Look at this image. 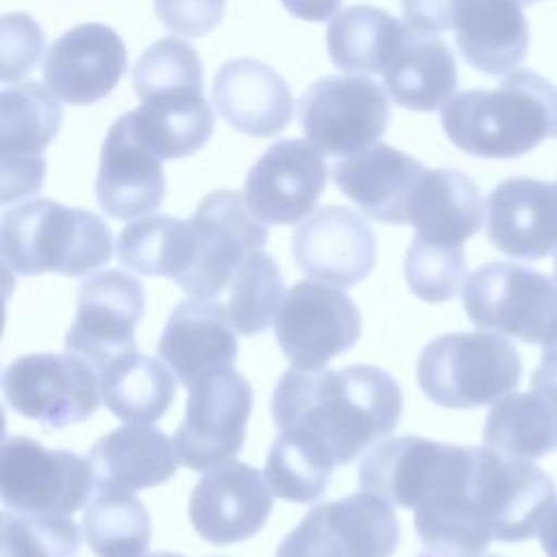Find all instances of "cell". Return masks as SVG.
Wrapping results in <instances>:
<instances>
[{"instance_id":"6da1fadb","label":"cell","mask_w":557,"mask_h":557,"mask_svg":"<svg viewBox=\"0 0 557 557\" xmlns=\"http://www.w3.org/2000/svg\"><path fill=\"white\" fill-rule=\"evenodd\" d=\"M403 413V392L376 366L355 363L339 370H298L281 374L272 394L276 426L298 429L320 442L337 466L355 461L387 437Z\"/></svg>"},{"instance_id":"7a4b0ae2","label":"cell","mask_w":557,"mask_h":557,"mask_svg":"<svg viewBox=\"0 0 557 557\" xmlns=\"http://www.w3.org/2000/svg\"><path fill=\"white\" fill-rule=\"evenodd\" d=\"M442 128L470 157H522L557 139V87L537 72L513 70L494 89L455 94L442 107Z\"/></svg>"},{"instance_id":"3957f363","label":"cell","mask_w":557,"mask_h":557,"mask_svg":"<svg viewBox=\"0 0 557 557\" xmlns=\"http://www.w3.org/2000/svg\"><path fill=\"white\" fill-rule=\"evenodd\" d=\"M4 265L17 276H87L111 261V228L91 211L35 198L7 209L0 224Z\"/></svg>"},{"instance_id":"277c9868","label":"cell","mask_w":557,"mask_h":557,"mask_svg":"<svg viewBox=\"0 0 557 557\" xmlns=\"http://www.w3.org/2000/svg\"><path fill=\"white\" fill-rule=\"evenodd\" d=\"M522 374L516 346L500 333H446L418 357V383L429 400L448 409H472L511 394Z\"/></svg>"},{"instance_id":"5b68a950","label":"cell","mask_w":557,"mask_h":557,"mask_svg":"<svg viewBox=\"0 0 557 557\" xmlns=\"http://www.w3.org/2000/svg\"><path fill=\"white\" fill-rule=\"evenodd\" d=\"M463 309L479 329L542 346V363L557 361V285L542 272L490 261L463 283Z\"/></svg>"},{"instance_id":"8992f818","label":"cell","mask_w":557,"mask_h":557,"mask_svg":"<svg viewBox=\"0 0 557 557\" xmlns=\"http://www.w3.org/2000/svg\"><path fill=\"white\" fill-rule=\"evenodd\" d=\"M398 540L392 505L361 490L311 507L281 540L274 557H392Z\"/></svg>"},{"instance_id":"52a82bcc","label":"cell","mask_w":557,"mask_h":557,"mask_svg":"<svg viewBox=\"0 0 557 557\" xmlns=\"http://www.w3.org/2000/svg\"><path fill=\"white\" fill-rule=\"evenodd\" d=\"M300 126L322 154L352 157L374 146L389 122L383 85L366 74L324 76L298 102Z\"/></svg>"},{"instance_id":"ba28073f","label":"cell","mask_w":557,"mask_h":557,"mask_svg":"<svg viewBox=\"0 0 557 557\" xmlns=\"http://www.w3.org/2000/svg\"><path fill=\"white\" fill-rule=\"evenodd\" d=\"M94 468L72 450H48L41 442L13 435L2 444L0 492L7 509L72 516L94 490Z\"/></svg>"},{"instance_id":"9c48e42d","label":"cell","mask_w":557,"mask_h":557,"mask_svg":"<svg viewBox=\"0 0 557 557\" xmlns=\"http://www.w3.org/2000/svg\"><path fill=\"white\" fill-rule=\"evenodd\" d=\"M274 337L292 368L322 370L350 350L361 335L355 300L335 285L298 281L283 296L274 315Z\"/></svg>"},{"instance_id":"30bf717a","label":"cell","mask_w":557,"mask_h":557,"mask_svg":"<svg viewBox=\"0 0 557 557\" xmlns=\"http://www.w3.org/2000/svg\"><path fill=\"white\" fill-rule=\"evenodd\" d=\"M2 392L13 411L46 429L87 420L102 396L98 370L74 352L17 357L2 374Z\"/></svg>"},{"instance_id":"8fae6325","label":"cell","mask_w":557,"mask_h":557,"mask_svg":"<svg viewBox=\"0 0 557 557\" xmlns=\"http://www.w3.org/2000/svg\"><path fill=\"white\" fill-rule=\"evenodd\" d=\"M250 409L252 387L233 366L196 379L172 437L181 463L202 472L233 459L246 440Z\"/></svg>"},{"instance_id":"7c38bea8","label":"cell","mask_w":557,"mask_h":557,"mask_svg":"<svg viewBox=\"0 0 557 557\" xmlns=\"http://www.w3.org/2000/svg\"><path fill=\"white\" fill-rule=\"evenodd\" d=\"M191 226L196 257L176 285L189 296L218 300L244 257L265 246L268 226L250 211L246 196L233 189L205 196L196 207Z\"/></svg>"},{"instance_id":"4fadbf2b","label":"cell","mask_w":557,"mask_h":557,"mask_svg":"<svg viewBox=\"0 0 557 557\" xmlns=\"http://www.w3.org/2000/svg\"><path fill=\"white\" fill-rule=\"evenodd\" d=\"M474 446H457L435 490L413 509L416 535L435 557H479L494 540L476 487Z\"/></svg>"},{"instance_id":"5bb4252c","label":"cell","mask_w":557,"mask_h":557,"mask_svg":"<svg viewBox=\"0 0 557 557\" xmlns=\"http://www.w3.org/2000/svg\"><path fill=\"white\" fill-rule=\"evenodd\" d=\"M61 104L39 85L4 87L0 94L2 205L35 194L46 176L44 150L61 131Z\"/></svg>"},{"instance_id":"9a60e30c","label":"cell","mask_w":557,"mask_h":557,"mask_svg":"<svg viewBox=\"0 0 557 557\" xmlns=\"http://www.w3.org/2000/svg\"><path fill=\"white\" fill-rule=\"evenodd\" d=\"M141 315L144 285L122 270H102L78 289V309L65 335V348L100 372L137 350L135 329Z\"/></svg>"},{"instance_id":"2e32d148","label":"cell","mask_w":557,"mask_h":557,"mask_svg":"<svg viewBox=\"0 0 557 557\" xmlns=\"http://www.w3.org/2000/svg\"><path fill=\"white\" fill-rule=\"evenodd\" d=\"M476 485L492 535L498 542H524L537 535L557 496L542 468L487 446H476Z\"/></svg>"},{"instance_id":"e0dca14e","label":"cell","mask_w":557,"mask_h":557,"mask_svg":"<svg viewBox=\"0 0 557 557\" xmlns=\"http://www.w3.org/2000/svg\"><path fill=\"white\" fill-rule=\"evenodd\" d=\"M329 181L322 152L305 139H278L250 168L244 196L268 224H294L313 211Z\"/></svg>"},{"instance_id":"ac0fdd59","label":"cell","mask_w":557,"mask_h":557,"mask_svg":"<svg viewBox=\"0 0 557 557\" xmlns=\"http://www.w3.org/2000/svg\"><path fill=\"white\" fill-rule=\"evenodd\" d=\"M265 474L244 461L218 463L200 476L189 498V520L198 535L226 546L252 537L272 513Z\"/></svg>"},{"instance_id":"d6986e66","label":"cell","mask_w":557,"mask_h":557,"mask_svg":"<svg viewBox=\"0 0 557 557\" xmlns=\"http://www.w3.org/2000/svg\"><path fill=\"white\" fill-rule=\"evenodd\" d=\"M298 268L318 283L352 287L376 263V237L357 211L339 205L320 207L292 235Z\"/></svg>"},{"instance_id":"ffe728a7","label":"cell","mask_w":557,"mask_h":557,"mask_svg":"<svg viewBox=\"0 0 557 557\" xmlns=\"http://www.w3.org/2000/svg\"><path fill=\"white\" fill-rule=\"evenodd\" d=\"M126 63L122 37L107 24L87 22L52 41L44 59V81L67 104H94L117 87Z\"/></svg>"},{"instance_id":"44dd1931","label":"cell","mask_w":557,"mask_h":557,"mask_svg":"<svg viewBox=\"0 0 557 557\" xmlns=\"http://www.w3.org/2000/svg\"><path fill=\"white\" fill-rule=\"evenodd\" d=\"M165 196L161 159L137 135L131 113L120 115L102 144L96 178L100 209L115 220L141 218Z\"/></svg>"},{"instance_id":"7402d4cb","label":"cell","mask_w":557,"mask_h":557,"mask_svg":"<svg viewBox=\"0 0 557 557\" xmlns=\"http://www.w3.org/2000/svg\"><path fill=\"white\" fill-rule=\"evenodd\" d=\"M487 237L507 257L537 261L557 246V183L500 181L487 196Z\"/></svg>"},{"instance_id":"603a6c76","label":"cell","mask_w":557,"mask_h":557,"mask_svg":"<svg viewBox=\"0 0 557 557\" xmlns=\"http://www.w3.org/2000/svg\"><path fill=\"white\" fill-rule=\"evenodd\" d=\"M157 352L176 381L189 387L196 379L235 363L237 337L218 300L189 296L170 313Z\"/></svg>"},{"instance_id":"cb8c5ba5","label":"cell","mask_w":557,"mask_h":557,"mask_svg":"<svg viewBox=\"0 0 557 557\" xmlns=\"http://www.w3.org/2000/svg\"><path fill=\"white\" fill-rule=\"evenodd\" d=\"M213 104L239 133L278 135L294 115V98L285 78L257 59H231L213 78Z\"/></svg>"},{"instance_id":"d4e9b609","label":"cell","mask_w":557,"mask_h":557,"mask_svg":"<svg viewBox=\"0 0 557 557\" xmlns=\"http://www.w3.org/2000/svg\"><path fill=\"white\" fill-rule=\"evenodd\" d=\"M422 163L387 144H374L333 165V181L368 218L385 224H409V200Z\"/></svg>"},{"instance_id":"484cf974","label":"cell","mask_w":557,"mask_h":557,"mask_svg":"<svg viewBox=\"0 0 557 557\" xmlns=\"http://www.w3.org/2000/svg\"><path fill=\"white\" fill-rule=\"evenodd\" d=\"M487 448L518 459H537L557 450V361L531 374V392L496 400L483 424Z\"/></svg>"},{"instance_id":"4316f807","label":"cell","mask_w":557,"mask_h":557,"mask_svg":"<svg viewBox=\"0 0 557 557\" xmlns=\"http://www.w3.org/2000/svg\"><path fill=\"white\" fill-rule=\"evenodd\" d=\"M455 444L403 435L372 446L359 463V485L396 507L416 509L440 483Z\"/></svg>"},{"instance_id":"83f0119b","label":"cell","mask_w":557,"mask_h":557,"mask_svg":"<svg viewBox=\"0 0 557 557\" xmlns=\"http://www.w3.org/2000/svg\"><path fill=\"white\" fill-rule=\"evenodd\" d=\"M455 41L474 70L487 76L513 72L529 50V24L520 0H455Z\"/></svg>"},{"instance_id":"f1b7e54d","label":"cell","mask_w":557,"mask_h":557,"mask_svg":"<svg viewBox=\"0 0 557 557\" xmlns=\"http://www.w3.org/2000/svg\"><path fill=\"white\" fill-rule=\"evenodd\" d=\"M89 461L98 490L135 492L165 483L181 459L174 440L161 429L128 422L100 437Z\"/></svg>"},{"instance_id":"f546056e","label":"cell","mask_w":557,"mask_h":557,"mask_svg":"<svg viewBox=\"0 0 557 557\" xmlns=\"http://www.w3.org/2000/svg\"><path fill=\"white\" fill-rule=\"evenodd\" d=\"M385 89L405 109H442L457 89V63L444 39L407 28L383 72Z\"/></svg>"},{"instance_id":"4dcf8cb0","label":"cell","mask_w":557,"mask_h":557,"mask_svg":"<svg viewBox=\"0 0 557 557\" xmlns=\"http://www.w3.org/2000/svg\"><path fill=\"white\" fill-rule=\"evenodd\" d=\"M409 224L422 239L461 246L483 224L481 191L459 170L424 168L409 200Z\"/></svg>"},{"instance_id":"1f68e13d","label":"cell","mask_w":557,"mask_h":557,"mask_svg":"<svg viewBox=\"0 0 557 557\" xmlns=\"http://www.w3.org/2000/svg\"><path fill=\"white\" fill-rule=\"evenodd\" d=\"M405 33L407 26L392 13L370 4H352L329 22V57L346 74H383Z\"/></svg>"},{"instance_id":"d6a6232c","label":"cell","mask_w":557,"mask_h":557,"mask_svg":"<svg viewBox=\"0 0 557 557\" xmlns=\"http://www.w3.org/2000/svg\"><path fill=\"white\" fill-rule=\"evenodd\" d=\"M174 372L139 350L120 357L98 372L100 394L109 411L133 424H150L170 409Z\"/></svg>"},{"instance_id":"836d02e7","label":"cell","mask_w":557,"mask_h":557,"mask_svg":"<svg viewBox=\"0 0 557 557\" xmlns=\"http://www.w3.org/2000/svg\"><path fill=\"white\" fill-rule=\"evenodd\" d=\"M196 257L191 220L150 215L131 222L117 237V259L133 272L178 283Z\"/></svg>"},{"instance_id":"e575fe53","label":"cell","mask_w":557,"mask_h":557,"mask_svg":"<svg viewBox=\"0 0 557 557\" xmlns=\"http://www.w3.org/2000/svg\"><path fill=\"white\" fill-rule=\"evenodd\" d=\"M128 113L141 141L161 161L198 152L213 133V111L205 94L148 100Z\"/></svg>"},{"instance_id":"d590c367","label":"cell","mask_w":557,"mask_h":557,"mask_svg":"<svg viewBox=\"0 0 557 557\" xmlns=\"http://www.w3.org/2000/svg\"><path fill=\"white\" fill-rule=\"evenodd\" d=\"M335 466L331 453L311 435L283 429L272 442L263 474L278 498L313 503L326 492Z\"/></svg>"},{"instance_id":"8d00e7d4","label":"cell","mask_w":557,"mask_h":557,"mask_svg":"<svg viewBox=\"0 0 557 557\" xmlns=\"http://www.w3.org/2000/svg\"><path fill=\"white\" fill-rule=\"evenodd\" d=\"M83 533L96 557H137L152 535L146 505L124 490H98L83 513Z\"/></svg>"},{"instance_id":"74e56055","label":"cell","mask_w":557,"mask_h":557,"mask_svg":"<svg viewBox=\"0 0 557 557\" xmlns=\"http://www.w3.org/2000/svg\"><path fill=\"white\" fill-rule=\"evenodd\" d=\"M283 296V274L261 248L244 257L218 302L237 333L257 335L274 322Z\"/></svg>"},{"instance_id":"f35d334b","label":"cell","mask_w":557,"mask_h":557,"mask_svg":"<svg viewBox=\"0 0 557 557\" xmlns=\"http://www.w3.org/2000/svg\"><path fill=\"white\" fill-rule=\"evenodd\" d=\"M133 87L141 102L202 94V61L183 39L163 37L137 59Z\"/></svg>"},{"instance_id":"ab89813d","label":"cell","mask_w":557,"mask_h":557,"mask_svg":"<svg viewBox=\"0 0 557 557\" xmlns=\"http://www.w3.org/2000/svg\"><path fill=\"white\" fill-rule=\"evenodd\" d=\"M2 557H76L81 531L72 516L9 511L2 516Z\"/></svg>"},{"instance_id":"60d3db41","label":"cell","mask_w":557,"mask_h":557,"mask_svg":"<svg viewBox=\"0 0 557 557\" xmlns=\"http://www.w3.org/2000/svg\"><path fill=\"white\" fill-rule=\"evenodd\" d=\"M463 246L437 244L413 237L405 255V281L413 296L424 302L453 300L463 287Z\"/></svg>"},{"instance_id":"b9f144b4","label":"cell","mask_w":557,"mask_h":557,"mask_svg":"<svg viewBox=\"0 0 557 557\" xmlns=\"http://www.w3.org/2000/svg\"><path fill=\"white\" fill-rule=\"evenodd\" d=\"M44 52V33L26 13H7L0 35V78L13 83L26 76Z\"/></svg>"},{"instance_id":"7bdbcfd3","label":"cell","mask_w":557,"mask_h":557,"mask_svg":"<svg viewBox=\"0 0 557 557\" xmlns=\"http://www.w3.org/2000/svg\"><path fill=\"white\" fill-rule=\"evenodd\" d=\"M224 7L226 0H154V13L161 24L185 37L211 33L222 22Z\"/></svg>"},{"instance_id":"ee69618b","label":"cell","mask_w":557,"mask_h":557,"mask_svg":"<svg viewBox=\"0 0 557 557\" xmlns=\"http://www.w3.org/2000/svg\"><path fill=\"white\" fill-rule=\"evenodd\" d=\"M403 15L413 30L437 35L453 28L455 0H400Z\"/></svg>"},{"instance_id":"f6af8a7d","label":"cell","mask_w":557,"mask_h":557,"mask_svg":"<svg viewBox=\"0 0 557 557\" xmlns=\"http://www.w3.org/2000/svg\"><path fill=\"white\" fill-rule=\"evenodd\" d=\"M281 4L300 20L326 22L335 17L342 0H281Z\"/></svg>"},{"instance_id":"bcb514c9","label":"cell","mask_w":557,"mask_h":557,"mask_svg":"<svg viewBox=\"0 0 557 557\" xmlns=\"http://www.w3.org/2000/svg\"><path fill=\"white\" fill-rule=\"evenodd\" d=\"M537 535H540L546 557H557V503L544 516Z\"/></svg>"},{"instance_id":"7dc6e473","label":"cell","mask_w":557,"mask_h":557,"mask_svg":"<svg viewBox=\"0 0 557 557\" xmlns=\"http://www.w3.org/2000/svg\"><path fill=\"white\" fill-rule=\"evenodd\" d=\"M137 557H183L178 553H168V550H157V553H148V555H137Z\"/></svg>"},{"instance_id":"c3c4849f","label":"cell","mask_w":557,"mask_h":557,"mask_svg":"<svg viewBox=\"0 0 557 557\" xmlns=\"http://www.w3.org/2000/svg\"><path fill=\"white\" fill-rule=\"evenodd\" d=\"M553 281L557 285V252H555V261H553Z\"/></svg>"},{"instance_id":"681fc988","label":"cell","mask_w":557,"mask_h":557,"mask_svg":"<svg viewBox=\"0 0 557 557\" xmlns=\"http://www.w3.org/2000/svg\"><path fill=\"white\" fill-rule=\"evenodd\" d=\"M520 2H522V7H524V4H533V2H540V0H520Z\"/></svg>"},{"instance_id":"f907efd6","label":"cell","mask_w":557,"mask_h":557,"mask_svg":"<svg viewBox=\"0 0 557 557\" xmlns=\"http://www.w3.org/2000/svg\"><path fill=\"white\" fill-rule=\"evenodd\" d=\"M485 557H498V555H485Z\"/></svg>"}]
</instances>
